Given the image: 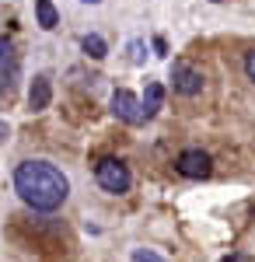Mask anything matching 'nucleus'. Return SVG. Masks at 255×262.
<instances>
[{"label": "nucleus", "instance_id": "f257e3e1", "mask_svg": "<svg viewBox=\"0 0 255 262\" xmlns=\"http://www.w3.org/2000/svg\"><path fill=\"white\" fill-rule=\"evenodd\" d=\"M14 192L21 196V203H28L39 213H53L59 210L67 196H70V182L49 161H21L14 168Z\"/></svg>", "mask_w": 255, "mask_h": 262}, {"label": "nucleus", "instance_id": "f03ea898", "mask_svg": "<svg viewBox=\"0 0 255 262\" xmlns=\"http://www.w3.org/2000/svg\"><path fill=\"white\" fill-rule=\"evenodd\" d=\"M95 179L105 192H112V196H122V192H130V185H133V175H130V168L119 161V158H101L95 164Z\"/></svg>", "mask_w": 255, "mask_h": 262}, {"label": "nucleus", "instance_id": "7ed1b4c3", "mask_svg": "<svg viewBox=\"0 0 255 262\" xmlns=\"http://www.w3.org/2000/svg\"><path fill=\"white\" fill-rule=\"evenodd\" d=\"M175 171H178V175H185V179H206V175L214 171V161H210L206 150L189 147V150H182V154L175 158Z\"/></svg>", "mask_w": 255, "mask_h": 262}, {"label": "nucleus", "instance_id": "20e7f679", "mask_svg": "<svg viewBox=\"0 0 255 262\" xmlns=\"http://www.w3.org/2000/svg\"><path fill=\"white\" fill-rule=\"evenodd\" d=\"M172 88H175L178 95L193 98V95L203 91V74H199L196 67H189L185 60H175L172 63Z\"/></svg>", "mask_w": 255, "mask_h": 262}, {"label": "nucleus", "instance_id": "39448f33", "mask_svg": "<svg viewBox=\"0 0 255 262\" xmlns=\"http://www.w3.org/2000/svg\"><path fill=\"white\" fill-rule=\"evenodd\" d=\"M112 112H116V119L130 122V126H140V122H147L140 98L133 95V91H126V88H119L116 95H112Z\"/></svg>", "mask_w": 255, "mask_h": 262}, {"label": "nucleus", "instance_id": "423d86ee", "mask_svg": "<svg viewBox=\"0 0 255 262\" xmlns=\"http://www.w3.org/2000/svg\"><path fill=\"white\" fill-rule=\"evenodd\" d=\"M49 101H53V84H49L46 74H39L32 81V88H28V108L32 112H42V108H49Z\"/></svg>", "mask_w": 255, "mask_h": 262}, {"label": "nucleus", "instance_id": "0eeeda50", "mask_svg": "<svg viewBox=\"0 0 255 262\" xmlns=\"http://www.w3.org/2000/svg\"><path fill=\"white\" fill-rule=\"evenodd\" d=\"M161 101H164V88L157 81L147 84V91H143V98H140V105H143V116L151 119V116H157V108H161Z\"/></svg>", "mask_w": 255, "mask_h": 262}, {"label": "nucleus", "instance_id": "6e6552de", "mask_svg": "<svg viewBox=\"0 0 255 262\" xmlns=\"http://www.w3.org/2000/svg\"><path fill=\"white\" fill-rule=\"evenodd\" d=\"M35 21L46 32H53L59 25V14H56V7H53V0H35Z\"/></svg>", "mask_w": 255, "mask_h": 262}, {"label": "nucleus", "instance_id": "1a4fd4ad", "mask_svg": "<svg viewBox=\"0 0 255 262\" xmlns=\"http://www.w3.org/2000/svg\"><path fill=\"white\" fill-rule=\"evenodd\" d=\"M80 49H84V56H91V60H105V53H109V46L101 39L98 32H88L84 39H80Z\"/></svg>", "mask_w": 255, "mask_h": 262}, {"label": "nucleus", "instance_id": "9d476101", "mask_svg": "<svg viewBox=\"0 0 255 262\" xmlns=\"http://www.w3.org/2000/svg\"><path fill=\"white\" fill-rule=\"evenodd\" d=\"M130 63H147V42L143 39L130 42Z\"/></svg>", "mask_w": 255, "mask_h": 262}, {"label": "nucleus", "instance_id": "9b49d317", "mask_svg": "<svg viewBox=\"0 0 255 262\" xmlns=\"http://www.w3.org/2000/svg\"><path fill=\"white\" fill-rule=\"evenodd\" d=\"M130 262H168V259H161V255H157V252H151V248H137Z\"/></svg>", "mask_w": 255, "mask_h": 262}, {"label": "nucleus", "instance_id": "f8f14e48", "mask_svg": "<svg viewBox=\"0 0 255 262\" xmlns=\"http://www.w3.org/2000/svg\"><path fill=\"white\" fill-rule=\"evenodd\" d=\"M245 74H248V81H255V49L245 56Z\"/></svg>", "mask_w": 255, "mask_h": 262}, {"label": "nucleus", "instance_id": "ddd939ff", "mask_svg": "<svg viewBox=\"0 0 255 262\" xmlns=\"http://www.w3.org/2000/svg\"><path fill=\"white\" fill-rule=\"evenodd\" d=\"M7 60H11V42L0 35V63H7Z\"/></svg>", "mask_w": 255, "mask_h": 262}, {"label": "nucleus", "instance_id": "4468645a", "mask_svg": "<svg viewBox=\"0 0 255 262\" xmlns=\"http://www.w3.org/2000/svg\"><path fill=\"white\" fill-rule=\"evenodd\" d=\"M154 49H157V56H164V53H168V46H164V39H154Z\"/></svg>", "mask_w": 255, "mask_h": 262}, {"label": "nucleus", "instance_id": "2eb2a0df", "mask_svg": "<svg viewBox=\"0 0 255 262\" xmlns=\"http://www.w3.org/2000/svg\"><path fill=\"white\" fill-rule=\"evenodd\" d=\"M0 140H7V126L4 122H0Z\"/></svg>", "mask_w": 255, "mask_h": 262}, {"label": "nucleus", "instance_id": "dca6fc26", "mask_svg": "<svg viewBox=\"0 0 255 262\" xmlns=\"http://www.w3.org/2000/svg\"><path fill=\"white\" fill-rule=\"evenodd\" d=\"M80 4H101V0H80Z\"/></svg>", "mask_w": 255, "mask_h": 262}, {"label": "nucleus", "instance_id": "f3484780", "mask_svg": "<svg viewBox=\"0 0 255 262\" xmlns=\"http://www.w3.org/2000/svg\"><path fill=\"white\" fill-rule=\"evenodd\" d=\"M224 262H238V259H224Z\"/></svg>", "mask_w": 255, "mask_h": 262}, {"label": "nucleus", "instance_id": "a211bd4d", "mask_svg": "<svg viewBox=\"0 0 255 262\" xmlns=\"http://www.w3.org/2000/svg\"><path fill=\"white\" fill-rule=\"evenodd\" d=\"M217 4H220V0H217Z\"/></svg>", "mask_w": 255, "mask_h": 262}]
</instances>
